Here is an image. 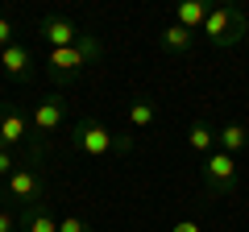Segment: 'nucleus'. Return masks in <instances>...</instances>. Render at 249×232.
<instances>
[{"instance_id": "16", "label": "nucleus", "mask_w": 249, "mask_h": 232, "mask_svg": "<svg viewBox=\"0 0 249 232\" xmlns=\"http://www.w3.org/2000/svg\"><path fill=\"white\" fill-rule=\"evenodd\" d=\"M13 42H17V25H13V17L0 13V50H9Z\"/></svg>"}, {"instance_id": "2", "label": "nucleus", "mask_w": 249, "mask_h": 232, "mask_svg": "<svg viewBox=\"0 0 249 232\" xmlns=\"http://www.w3.org/2000/svg\"><path fill=\"white\" fill-rule=\"evenodd\" d=\"M71 145L83 153V158L100 162V158H108V153H129V149H133V137L112 133L108 125L91 120V116H79V120L71 125Z\"/></svg>"}, {"instance_id": "1", "label": "nucleus", "mask_w": 249, "mask_h": 232, "mask_svg": "<svg viewBox=\"0 0 249 232\" xmlns=\"http://www.w3.org/2000/svg\"><path fill=\"white\" fill-rule=\"evenodd\" d=\"M104 58V42H100L96 33H83L75 46H67V50H42V66L46 75H50L54 83H75L83 79V71H88L91 63H100Z\"/></svg>"}, {"instance_id": "12", "label": "nucleus", "mask_w": 249, "mask_h": 232, "mask_svg": "<svg viewBox=\"0 0 249 232\" xmlns=\"http://www.w3.org/2000/svg\"><path fill=\"white\" fill-rule=\"evenodd\" d=\"M208 4L204 0H183L175 9V25H183V29H191V33H204V25H208Z\"/></svg>"}, {"instance_id": "14", "label": "nucleus", "mask_w": 249, "mask_h": 232, "mask_svg": "<svg viewBox=\"0 0 249 232\" xmlns=\"http://www.w3.org/2000/svg\"><path fill=\"white\" fill-rule=\"evenodd\" d=\"M216 141H220L224 153H232V158H237V153L249 145V129H245V125H224V129H216Z\"/></svg>"}, {"instance_id": "5", "label": "nucleus", "mask_w": 249, "mask_h": 232, "mask_svg": "<svg viewBox=\"0 0 249 232\" xmlns=\"http://www.w3.org/2000/svg\"><path fill=\"white\" fill-rule=\"evenodd\" d=\"M0 145L4 149H25L34 145V129H29V112L21 104H13V99H0Z\"/></svg>"}, {"instance_id": "9", "label": "nucleus", "mask_w": 249, "mask_h": 232, "mask_svg": "<svg viewBox=\"0 0 249 232\" xmlns=\"http://www.w3.org/2000/svg\"><path fill=\"white\" fill-rule=\"evenodd\" d=\"M196 42H199V33H191V29L175 25V21H170V25L158 33V50L166 54V58H187V54H196Z\"/></svg>"}, {"instance_id": "6", "label": "nucleus", "mask_w": 249, "mask_h": 232, "mask_svg": "<svg viewBox=\"0 0 249 232\" xmlns=\"http://www.w3.org/2000/svg\"><path fill=\"white\" fill-rule=\"evenodd\" d=\"M4 187H9V199L17 207H34V203L46 199V174H42V166H34V162H21V166L9 174Z\"/></svg>"}, {"instance_id": "19", "label": "nucleus", "mask_w": 249, "mask_h": 232, "mask_svg": "<svg viewBox=\"0 0 249 232\" xmlns=\"http://www.w3.org/2000/svg\"><path fill=\"white\" fill-rule=\"evenodd\" d=\"M4 203H9V187L0 182V212H4Z\"/></svg>"}, {"instance_id": "7", "label": "nucleus", "mask_w": 249, "mask_h": 232, "mask_svg": "<svg viewBox=\"0 0 249 232\" xmlns=\"http://www.w3.org/2000/svg\"><path fill=\"white\" fill-rule=\"evenodd\" d=\"M37 37H42V50H67V46H75L83 37V29L62 13H46L37 21Z\"/></svg>"}, {"instance_id": "11", "label": "nucleus", "mask_w": 249, "mask_h": 232, "mask_svg": "<svg viewBox=\"0 0 249 232\" xmlns=\"http://www.w3.org/2000/svg\"><path fill=\"white\" fill-rule=\"evenodd\" d=\"M187 145H191V153H199V158L216 153V149H220V141H216V125H208V120H191V125H187Z\"/></svg>"}, {"instance_id": "8", "label": "nucleus", "mask_w": 249, "mask_h": 232, "mask_svg": "<svg viewBox=\"0 0 249 232\" xmlns=\"http://www.w3.org/2000/svg\"><path fill=\"white\" fill-rule=\"evenodd\" d=\"M37 66L42 63H37V54L25 42H13L9 50H0V71L9 75V79H17V83H29L37 75Z\"/></svg>"}, {"instance_id": "17", "label": "nucleus", "mask_w": 249, "mask_h": 232, "mask_svg": "<svg viewBox=\"0 0 249 232\" xmlns=\"http://www.w3.org/2000/svg\"><path fill=\"white\" fill-rule=\"evenodd\" d=\"M58 232H91V224L83 215H62L58 220Z\"/></svg>"}, {"instance_id": "3", "label": "nucleus", "mask_w": 249, "mask_h": 232, "mask_svg": "<svg viewBox=\"0 0 249 232\" xmlns=\"http://www.w3.org/2000/svg\"><path fill=\"white\" fill-rule=\"evenodd\" d=\"M204 33H208V46H216V50H232V46L245 42V33H249V17L237 9V4H216V9L208 13Z\"/></svg>"}, {"instance_id": "13", "label": "nucleus", "mask_w": 249, "mask_h": 232, "mask_svg": "<svg viewBox=\"0 0 249 232\" xmlns=\"http://www.w3.org/2000/svg\"><path fill=\"white\" fill-rule=\"evenodd\" d=\"M124 116H129V125H133V129H142V133H145V129L158 125V104H154L150 96H142V99L129 104V112H124Z\"/></svg>"}, {"instance_id": "15", "label": "nucleus", "mask_w": 249, "mask_h": 232, "mask_svg": "<svg viewBox=\"0 0 249 232\" xmlns=\"http://www.w3.org/2000/svg\"><path fill=\"white\" fill-rule=\"evenodd\" d=\"M21 166V162H17V153H13V149H4V145H0V182H9V174H13V170H17Z\"/></svg>"}, {"instance_id": "4", "label": "nucleus", "mask_w": 249, "mask_h": 232, "mask_svg": "<svg viewBox=\"0 0 249 232\" xmlns=\"http://www.w3.org/2000/svg\"><path fill=\"white\" fill-rule=\"evenodd\" d=\"M199 179H204L208 195H220V199H224V195H237V191H241V166H237L232 153L216 149V153H208V158H204Z\"/></svg>"}, {"instance_id": "10", "label": "nucleus", "mask_w": 249, "mask_h": 232, "mask_svg": "<svg viewBox=\"0 0 249 232\" xmlns=\"http://www.w3.org/2000/svg\"><path fill=\"white\" fill-rule=\"evenodd\" d=\"M17 220H21V232H58V215H54L50 199H42L34 207H21Z\"/></svg>"}, {"instance_id": "18", "label": "nucleus", "mask_w": 249, "mask_h": 232, "mask_svg": "<svg viewBox=\"0 0 249 232\" xmlns=\"http://www.w3.org/2000/svg\"><path fill=\"white\" fill-rule=\"evenodd\" d=\"M0 232H21V220H17V212H0Z\"/></svg>"}]
</instances>
